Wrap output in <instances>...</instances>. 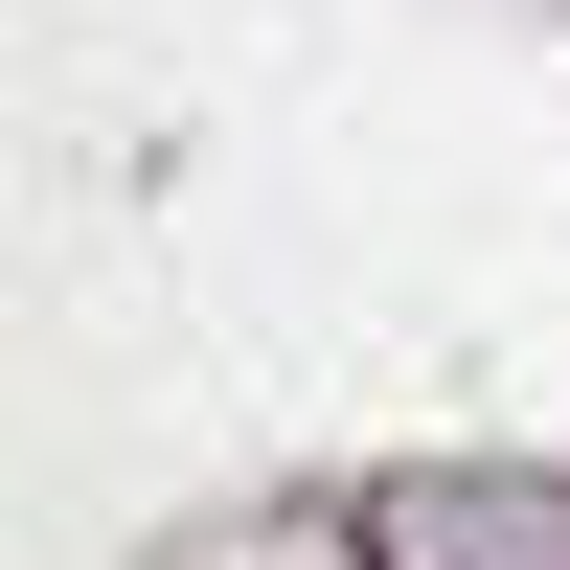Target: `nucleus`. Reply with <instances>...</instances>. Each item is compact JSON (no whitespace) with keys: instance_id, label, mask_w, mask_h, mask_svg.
I'll return each instance as SVG.
<instances>
[{"instance_id":"nucleus-1","label":"nucleus","mask_w":570,"mask_h":570,"mask_svg":"<svg viewBox=\"0 0 570 570\" xmlns=\"http://www.w3.org/2000/svg\"><path fill=\"white\" fill-rule=\"evenodd\" d=\"M389 570H570V502L548 480H411L389 502Z\"/></svg>"}]
</instances>
